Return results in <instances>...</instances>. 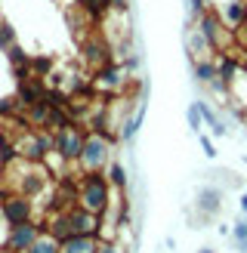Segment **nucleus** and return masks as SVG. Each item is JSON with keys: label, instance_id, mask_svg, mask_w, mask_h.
<instances>
[{"label": "nucleus", "instance_id": "f257e3e1", "mask_svg": "<svg viewBox=\"0 0 247 253\" xmlns=\"http://www.w3.org/2000/svg\"><path fill=\"white\" fill-rule=\"evenodd\" d=\"M78 204L83 210L96 213V216H102V213L108 210V204H111V182H108V176H102V173H83L81 188H78Z\"/></svg>", "mask_w": 247, "mask_h": 253}, {"label": "nucleus", "instance_id": "f03ea898", "mask_svg": "<svg viewBox=\"0 0 247 253\" xmlns=\"http://www.w3.org/2000/svg\"><path fill=\"white\" fill-rule=\"evenodd\" d=\"M78 164L83 167V173H102V170H108V164H111L108 139L102 133H90V136H86V148H83V155H81Z\"/></svg>", "mask_w": 247, "mask_h": 253}, {"label": "nucleus", "instance_id": "7ed1b4c3", "mask_svg": "<svg viewBox=\"0 0 247 253\" xmlns=\"http://www.w3.org/2000/svg\"><path fill=\"white\" fill-rule=\"evenodd\" d=\"M16 151H19V158L37 164V161H43L49 151H56V136H49L46 130H31L25 139L16 142Z\"/></svg>", "mask_w": 247, "mask_h": 253}, {"label": "nucleus", "instance_id": "20e7f679", "mask_svg": "<svg viewBox=\"0 0 247 253\" xmlns=\"http://www.w3.org/2000/svg\"><path fill=\"white\" fill-rule=\"evenodd\" d=\"M86 136H90V133H83L81 126H68V130L56 133V155L62 161H68V164L81 161L83 148H86Z\"/></svg>", "mask_w": 247, "mask_h": 253}, {"label": "nucleus", "instance_id": "39448f33", "mask_svg": "<svg viewBox=\"0 0 247 253\" xmlns=\"http://www.w3.org/2000/svg\"><path fill=\"white\" fill-rule=\"evenodd\" d=\"M31 198H25V195H9L3 198V204H0V216H3V222L9 225V229H16V225H25V222H31Z\"/></svg>", "mask_w": 247, "mask_h": 253}, {"label": "nucleus", "instance_id": "423d86ee", "mask_svg": "<svg viewBox=\"0 0 247 253\" xmlns=\"http://www.w3.org/2000/svg\"><path fill=\"white\" fill-rule=\"evenodd\" d=\"M41 235H43V225H37V222H25V225H16V229H9L3 247H6V253H25V250H28Z\"/></svg>", "mask_w": 247, "mask_h": 253}, {"label": "nucleus", "instance_id": "0eeeda50", "mask_svg": "<svg viewBox=\"0 0 247 253\" xmlns=\"http://www.w3.org/2000/svg\"><path fill=\"white\" fill-rule=\"evenodd\" d=\"M65 213H68V222H71V232L74 235H93V238L99 235V216H96V213L83 210L81 204L68 207Z\"/></svg>", "mask_w": 247, "mask_h": 253}, {"label": "nucleus", "instance_id": "6e6552de", "mask_svg": "<svg viewBox=\"0 0 247 253\" xmlns=\"http://www.w3.org/2000/svg\"><path fill=\"white\" fill-rule=\"evenodd\" d=\"M195 207H198V213H201V219H213L216 213L222 210V188L204 185L201 192L195 195Z\"/></svg>", "mask_w": 247, "mask_h": 253}, {"label": "nucleus", "instance_id": "1a4fd4ad", "mask_svg": "<svg viewBox=\"0 0 247 253\" xmlns=\"http://www.w3.org/2000/svg\"><path fill=\"white\" fill-rule=\"evenodd\" d=\"M198 31L207 37L210 49H222V22L216 12H204L201 19H198Z\"/></svg>", "mask_w": 247, "mask_h": 253}, {"label": "nucleus", "instance_id": "9d476101", "mask_svg": "<svg viewBox=\"0 0 247 253\" xmlns=\"http://www.w3.org/2000/svg\"><path fill=\"white\" fill-rule=\"evenodd\" d=\"M62 253H96L99 250V241L93 235H68L65 241H59Z\"/></svg>", "mask_w": 247, "mask_h": 253}, {"label": "nucleus", "instance_id": "9b49d317", "mask_svg": "<svg viewBox=\"0 0 247 253\" xmlns=\"http://www.w3.org/2000/svg\"><path fill=\"white\" fill-rule=\"evenodd\" d=\"M222 19H226V25H232V28H241V25L247 22V3H241V0H229V3L222 6Z\"/></svg>", "mask_w": 247, "mask_h": 253}, {"label": "nucleus", "instance_id": "f8f14e48", "mask_svg": "<svg viewBox=\"0 0 247 253\" xmlns=\"http://www.w3.org/2000/svg\"><path fill=\"white\" fill-rule=\"evenodd\" d=\"M43 185H46V176L43 173H25L22 179H19V195L34 198V195L43 192Z\"/></svg>", "mask_w": 247, "mask_h": 253}, {"label": "nucleus", "instance_id": "ddd939ff", "mask_svg": "<svg viewBox=\"0 0 247 253\" xmlns=\"http://www.w3.org/2000/svg\"><path fill=\"white\" fill-rule=\"evenodd\" d=\"M46 232L56 238V241H65L68 235H74L71 232V222H68V213H53L49 216V222H46Z\"/></svg>", "mask_w": 247, "mask_h": 253}, {"label": "nucleus", "instance_id": "4468645a", "mask_svg": "<svg viewBox=\"0 0 247 253\" xmlns=\"http://www.w3.org/2000/svg\"><path fill=\"white\" fill-rule=\"evenodd\" d=\"M68 126H74V121L62 111V105H53L49 108V121H46V130H53V133H62V130H68Z\"/></svg>", "mask_w": 247, "mask_h": 253}, {"label": "nucleus", "instance_id": "2eb2a0df", "mask_svg": "<svg viewBox=\"0 0 247 253\" xmlns=\"http://www.w3.org/2000/svg\"><path fill=\"white\" fill-rule=\"evenodd\" d=\"M195 78L201 81V84H213L219 78V68L213 65V62H207V59H198L195 62Z\"/></svg>", "mask_w": 247, "mask_h": 253}, {"label": "nucleus", "instance_id": "dca6fc26", "mask_svg": "<svg viewBox=\"0 0 247 253\" xmlns=\"http://www.w3.org/2000/svg\"><path fill=\"white\" fill-rule=\"evenodd\" d=\"M25 253H62V247H59V241H56V238L53 235H41V238H37V241L28 247V250H25Z\"/></svg>", "mask_w": 247, "mask_h": 253}, {"label": "nucleus", "instance_id": "f3484780", "mask_svg": "<svg viewBox=\"0 0 247 253\" xmlns=\"http://www.w3.org/2000/svg\"><path fill=\"white\" fill-rule=\"evenodd\" d=\"M124 78L118 68H99L96 71V86H108V90H115V86H121Z\"/></svg>", "mask_w": 247, "mask_h": 253}, {"label": "nucleus", "instance_id": "a211bd4d", "mask_svg": "<svg viewBox=\"0 0 247 253\" xmlns=\"http://www.w3.org/2000/svg\"><path fill=\"white\" fill-rule=\"evenodd\" d=\"M105 176H108V182H111V188H127V170H124V164H118V161H111L108 164V170H105Z\"/></svg>", "mask_w": 247, "mask_h": 253}, {"label": "nucleus", "instance_id": "6ab92c4d", "mask_svg": "<svg viewBox=\"0 0 247 253\" xmlns=\"http://www.w3.org/2000/svg\"><path fill=\"white\" fill-rule=\"evenodd\" d=\"M78 3H81L86 12H90L93 19H99V16H102V12L111 6V3H115V0H78Z\"/></svg>", "mask_w": 247, "mask_h": 253}, {"label": "nucleus", "instance_id": "aec40b11", "mask_svg": "<svg viewBox=\"0 0 247 253\" xmlns=\"http://www.w3.org/2000/svg\"><path fill=\"white\" fill-rule=\"evenodd\" d=\"M185 121H189V126L195 133H201V126H204V115H201V105L198 102H192L189 105V111H185Z\"/></svg>", "mask_w": 247, "mask_h": 253}, {"label": "nucleus", "instance_id": "412c9836", "mask_svg": "<svg viewBox=\"0 0 247 253\" xmlns=\"http://www.w3.org/2000/svg\"><path fill=\"white\" fill-rule=\"evenodd\" d=\"M16 46V31H12V25H0V49H9Z\"/></svg>", "mask_w": 247, "mask_h": 253}, {"label": "nucleus", "instance_id": "4be33fe9", "mask_svg": "<svg viewBox=\"0 0 247 253\" xmlns=\"http://www.w3.org/2000/svg\"><path fill=\"white\" fill-rule=\"evenodd\" d=\"M19 108H22L19 96H3V99H0V115H16Z\"/></svg>", "mask_w": 247, "mask_h": 253}, {"label": "nucleus", "instance_id": "5701e85b", "mask_svg": "<svg viewBox=\"0 0 247 253\" xmlns=\"http://www.w3.org/2000/svg\"><path fill=\"white\" fill-rule=\"evenodd\" d=\"M232 238H235V241H244V238H247V216L235 222V229H232Z\"/></svg>", "mask_w": 247, "mask_h": 253}, {"label": "nucleus", "instance_id": "b1692460", "mask_svg": "<svg viewBox=\"0 0 247 253\" xmlns=\"http://www.w3.org/2000/svg\"><path fill=\"white\" fill-rule=\"evenodd\" d=\"M201 148H204V155H207V158H213V155H216V151H213V142H210L207 136H201Z\"/></svg>", "mask_w": 247, "mask_h": 253}, {"label": "nucleus", "instance_id": "393cba45", "mask_svg": "<svg viewBox=\"0 0 247 253\" xmlns=\"http://www.w3.org/2000/svg\"><path fill=\"white\" fill-rule=\"evenodd\" d=\"M96 253H118V247L111 244V241H99V250Z\"/></svg>", "mask_w": 247, "mask_h": 253}, {"label": "nucleus", "instance_id": "a878e982", "mask_svg": "<svg viewBox=\"0 0 247 253\" xmlns=\"http://www.w3.org/2000/svg\"><path fill=\"white\" fill-rule=\"evenodd\" d=\"M49 65H53V62H49V59H34V68H37V71H46Z\"/></svg>", "mask_w": 247, "mask_h": 253}, {"label": "nucleus", "instance_id": "bb28decb", "mask_svg": "<svg viewBox=\"0 0 247 253\" xmlns=\"http://www.w3.org/2000/svg\"><path fill=\"white\" fill-rule=\"evenodd\" d=\"M241 213L247 216V195H241Z\"/></svg>", "mask_w": 247, "mask_h": 253}, {"label": "nucleus", "instance_id": "cd10ccee", "mask_svg": "<svg viewBox=\"0 0 247 253\" xmlns=\"http://www.w3.org/2000/svg\"><path fill=\"white\" fill-rule=\"evenodd\" d=\"M238 250H241V253H247V238H244V241H238Z\"/></svg>", "mask_w": 247, "mask_h": 253}, {"label": "nucleus", "instance_id": "c85d7f7f", "mask_svg": "<svg viewBox=\"0 0 247 253\" xmlns=\"http://www.w3.org/2000/svg\"><path fill=\"white\" fill-rule=\"evenodd\" d=\"M6 167V158H3V151H0V170H3Z\"/></svg>", "mask_w": 247, "mask_h": 253}, {"label": "nucleus", "instance_id": "c756f323", "mask_svg": "<svg viewBox=\"0 0 247 253\" xmlns=\"http://www.w3.org/2000/svg\"><path fill=\"white\" fill-rule=\"evenodd\" d=\"M198 253H216V250H210V247H204V250H198Z\"/></svg>", "mask_w": 247, "mask_h": 253}]
</instances>
